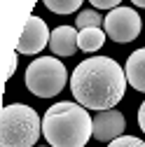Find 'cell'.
I'll list each match as a JSON object with an SVG mask.
<instances>
[{
    "label": "cell",
    "instance_id": "obj_1",
    "mask_svg": "<svg viewBox=\"0 0 145 147\" xmlns=\"http://www.w3.org/2000/svg\"><path fill=\"white\" fill-rule=\"evenodd\" d=\"M126 72L110 56L84 59L70 75V91L75 103L87 110H112L126 91Z\"/></svg>",
    "mask_w": 145,
    "mask_h": 147
},
{
    "label": "cell",
    "instance_id": "obj_2",
    "mask_svg": "<svg viewBox=\"0 0 145 147\" xmlns=\"http://www.w3.org/2000/svg\"><path fill=\"white\" fill-rule=\"evenodd\" d=\"M42 136L51 147H84L94 136V117L80 103H54L42 117Z\"/></svg>",
    "mask_w": 145,
    "mask_h": 147
},
{
    "label": "cell",
    "instance_id": "obj_3",
    "mask_svg": "<svg viewBox=\"0 0 145 147\" xmlns=\"http://www.w3.org/2000/svg\"><path fill=\"white\" fill-rule=\"evenodd\" d=\"M42 133V119L24 103H9L0 117V145L3 147H33Z\"/></svg>",
    "mask_w": 145,
    "mask_h": 147
},
{
    "label": "cell",
    "instance_id": "obj_4",
    "mask_svg": "<svg viewBox=\"0 0 145 147\" xmlns=\"http://www.w3.org/2000/svg\"><path fill=\"white\" fill-rule=\"evenodd\" d=\"M68 82V70L56 56H40L26 68V89L38 98H54Z\"/></svg>",
    "mask_w": 145,
    "mask_h": 147
},
{
    "label": "cell",
    "instance_id": "obj_5",
    "mask_svg": "<svg viewBox=\"0 0 145 147\" xmlns=\"http://www.w3.org/2000/svg\"><path fill=\"white\" fill-rule=\"evenodd\" d=\"M103 26H105V35L112 42L126 45V42L136 40L140 35L143 21H140V16H138L136 9H131V7H115V9L108 12Z\"/></svg>",
    "mask_w": 145,
    "mask_h": 147
},
{
    "label": "cell",
    "instance_id": "obj_6",
    "mask_svg": "<svg viewBox=\"0 0 145 147\" xmlns=\"http://www.w3.org/2000/svg\"><path fill=\"white\" fill-rule=\"evenodd\" d=\"M51 33L45 24V19H40L38 14H30L28 21L24 26V33L19 38V45H16V54H26V56H33V54L42 51L49 45Z\"/></svg>",
    "mask_w": 145,
    "mask_h": 147
},
{
    "label": "cell",
    "instance_id": "obj_7",
    "mask_svg": "<svg viewBox=\"0 0 145 147\" xmlns=\"http://www.w3.org/2000/svg\"><path fill=\"white\" fill-rule=\"evenodd\" d=\"M124 115L119 110H101L94 117V138L101 142H112L124 133Z\"/></svg>",
    "mask_w": 145,
    "mask_h": 147
},
{
    "label": "cell",
    "instance_id": "obj_8",
    "mask_svg": "<svg viewBox=\"0 0 145 147\" xmlns=\"http://www.w3.org/2000/svg\"><path fill=\"white\" fill-rule=\"evenodd\" d=\"M80 33L72 28V26H59L51 30V38H49V49L54 51V56H72L77 49H80Z\"/></svg>",
    "mask_w": 145,
    "mask_h": 147
},
{
    "label": "cell",
    "instance_id": "obj_9",
    "mask_svg": "<svg viewBox=\"0 0 145 147\" xmlns=\"http://www.w3.org/2000/svg\"><path fill=\"white\" fill-rule=\"evenodd\" d=\"M124 72H126V82H129L136 91L145 94V47L136 49L131 56L126 59Z\"/></svg>",
    "mask_w": 145,
    "mask_h": 147
},
{
    "label": "cell",
    "instance_id": "obj_10",
    "mask_svg": "<svg viewBox=\"0 0 145 147\" xmlns=\"http://www.w3.org/2000/svg\"><path fill=\"white\" fill-rule=\"evenodd\" d=\"M105 30H101V28H84V30H80V38H77V42H80V49L82 51H98L103 45H105Z\"/></svg>",
    "mask_w": 145,
    "mask_h": 147
},
{
    "label": "cell",
    "instance_id": "obj_11",
    "mask_svg": "<svg viewBox=\"0 0 145 147\" xmlns=\"http://www.w3.org/2000/svg\"><path fill=\"white\" fill-rule=\"evenodd\" d=\"M42 3L54 14H72L75 9H80V5L84 0H42Z\"/></svg>",
    "mask_w": 145,
    "mask_h": 147
},
{
    "label": "cell",
    "instance_id": "obj_12",
    "mask_svg": "<svg viewBox=\"0 0 145 147\" xmlns=\"http://www.w3.org/2000/svg\"><path fill=\"white\" fill-rule=\"evenodd\" d=\"M103 21H105V19H103L96 9H82V12L77 14V19H75V26H77L80 30H84V28H98Z\"/></svg>",
    "mask_w": 145,
    "mask_h": 147
},
{
    "label": "cell",
    "instance_id": "obj_13",
    "mask_svg": "<svg viewBox=\"0 0 145 147\" xmlns=\"http://www.w3.org/2000/svg\"><path fill=\"white\" fill-rule=\"evenodd\" d=\"M108 147H145V142L136 136H119L117 140L108 142Z\"/></svg>",
    "mask_w": 145,
    "mask_h": 147
},
{
    "label": "cell",
    "instance_id": "obj_14",
    "mask_svg": "<svg viewBox=\"0 0 145 147\" xmlns=\"http://www.w3.org/2000/svg\"><path fill=\"white\" fill-rule=\"evenodd\" d=\"M96 9H115V7H119V3L122 0H89Z\"/></svg>",
    "mask_w": 145,
    "mask_h": 147
},
{
    "label": "cell",
    "instance_id": "obj_15",
    "mask_svg": "<svg viewBox=\"0 0 145 147\" xmlns=\"http://www.w3.org/2000/svg\"><path fill=\"white\" fill-rule=\"evenodd\" d=\"M138 126H140V131L145 133V100H143L140 107H138Z\"/></svg>",
    "mask_w": 145,
    "mask_h": 147
},
{
    "label": "cell",
    "instance_id": "obj_16",
    "mask_svg": "<svg viewBox=\"0 0 145 147\" xmlns=\"http://www.w3.org/2000/svg\"><path fill=\"white\" fill-rule=\"evenodd\" d=\"M16 56H19V54H14V56H12V63H9V72H7V77H12V75H14V70H16Z\"/></svg>",
    "mask_w": 145,
    "mask_h": 147
},
{
    "label": "cell",
    "instance_id": "obj_17",
    "mask_svg": "<svg viewBox=\"0 0 145 147\" xmlns=\"http://www.w3.org/2000/svg\"><path fill=\"white\" fill-rule=\"evenodd\" d=\"M131 3H133L136 7H145V0H131Z\"/></svg>",
    "mask_w": 145,
    "mask_h": 147
}]
</instances>
